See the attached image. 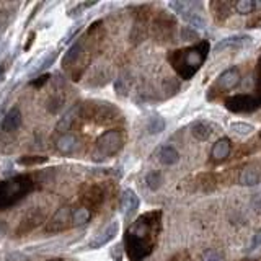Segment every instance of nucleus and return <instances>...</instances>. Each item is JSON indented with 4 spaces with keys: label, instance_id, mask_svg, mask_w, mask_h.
<instances>
[{
    "label": "nucleus",
    "instance_id": "9d476101",
    "mask_svg": "<svg viewBox=\"0 0 261 261\" xmlns=\"http://www.w3.org/2000/svg\"><path fill=\"white\" fill-rule=\"evenodd\" d=\"M56 147L60 153L72 155V153H75L77 149H79V141H77V137L72 134H64L56 141Z\"/></svg>",
    "mask_w": 261,
    "mask_h": 261
},
{
    "label": "nucleus",
    "instance_id": "f8f14e48",
    "mask_svg": "<svg viewBox=\"0 0 261 261\" xmlns=\"http://www.w3.org/2000/svg\"><path fill=\"white\" fill-rule=\"evenodd\" d=\"M220 83L224 88L235 87L237 83H239V72H237L235 69H229V71H225V74L220 75Z\"/></svg>",
    "mask_w": 261,
    "mask_h": 261
},
{
    "label": "nucleus",
    "instance_id": "a211bd4d",
    "mask_svg": "<svg viewBox=\"0 0 261 261\" xmlns=\"http://www.w3.org/2000/svg\"><path fill=\"white\" fill-rule=\"evenodd\" d=\"M145 181H147V186L155 191L160 188V183H162V175H160V172H150L147 173V176H145Z\"/></svg>",
    "mask_w": 261,
    "mask_h": 261
},
{
    "label": "nucleus",
    "instance_id": "412c9836",
    "mask_svg": "<svg viewBox=\"0 0 261 261\" xmlns=\"http://www.w3.org/2000/svg\"><path fill=\"white\" fill-rule=\"evenodd\" d=\"M253 7H255V4L253 2H239V5H237V9H239L240 13H248Z\"/></svg>",
    "mask_w": 261,
    "mask_h": 261
},
{
    "label": "nucleus",
    "instance_id": "f03ea898",
    "mask_svg": "<svg viewBox=\"0 0 261 261\" xmlns=\"http://www.w3.org/2000/svg\"><path fill=\"white\" fill-rule=\"evenodd\" d=\"M46 217V211L43 207H33V209H29L25 216L21 217L20 224L17 227V235H26L29 234L31 230H35L38 225L41 224Z\"/></svg>",
    "mask_w": 261,
    "mask_h": 261
},
{
    "label": "nucleus",
    "instance_id": "f257e3e1",
    "mask_svg": "<svg viewBox=\"0 0 261 261\" xmlns=\"http://www.w3.org/2000/svg\"><path fill=\"white\" fill-rule=\"evenodd\" d=\"M35 181L29 175H17L13 178L0 181V211L18 204L23 198L33 193Z\"/></svg>",
    "mask_w": 261,
    "mask_h": 261
},
{
    "label": "nucleus",
    "instance_id": "5701e85b",
    "mask_svg": "<svg viewBox=\"0 0 261 261\" xmlns=\"http://www.w3.org/2000/svg\"><path fill=\"white\" fill-rule=\"evenodd\" d=\"M183 35H185L186 38H193V40L196 38V33H194V31H191L189 26H186V29H183Z\"/></svg>",
    "mask_w": 261,
    "mask_h": 261
},
{
    "label": "nucleus",
    "instance_id": "39448f33",
    "mask_svg": "<svg viewBox=\"0 0 261 261\" xmlns=\"http://www.w3.org/2000/svg\"><path fill=\"white\" fill-rule=\"evenodd\" d=\"M118 232H119V222L118 220L110 222L108 225H106L103 230H100V232L93 237V240L88 243V248L95 250V248L103 247V245H106L110 240H113L114 237L118 235Z\"/></svg>",
    "mask_w": 261,
    "mask_h": 261
},
{
    "label": "nucleus",
    "instance_id": "4be33fe9",
    "mask_svg": "<svg viewBox=\"0 0 261 261\" xmlns=\"http://www.w3.org/2000/svg\"><path fill=\"white\" fill-rule=\"evenodd\" d=\"M48 79H49V77H48V75H43V77H40V79H38V80L31 82V85H33V87H41V85H43V83H44L46 80H48Z\"/></svg>",
    "mask_w": 261,
    "mask_h": 261
},
{
    "label": "nucleus",
    "instance_id": "b1692460",
    "mask_svg": "<svg viewBox=\"0 0 261 261\" xmlns=\"http://www.w3.org/2000/svg\"><path fill=\"white\" fill-rule=\"evenodd\" d=\"M48 261H62V259H48Z\"/></svg>",
    "mask_w": 261,
    "mask_h": 261
},
{
    "label": "nucleus",
    "instance_id": "dca6fc26",
    "mask_svg": "<svg viewBox=\"0 0 261 261\" xmlns=\"http://www.w3.org/2000/svg\"><path fill=\"white\" fill-rule=\"evenodd\" d=\"M75 113H77V108H74L72 111H69V113L66 114V116L57 122L56 129H57V130H60V133H66V130L71 129L72 122H74V119H75Z\"/></svg>",
    "mask_w": 261,
    "mask_h": 261
},
{
    "label": "nucleus",
    "instance_id": "6ab92c4d",
    "mask_svg": "<svg viewBox=\"0 0 261 261\" xmlns=\"http://www.w3.org/2000/svg\"><path fill=\"white\" fill-rule=\"evenodd\" d=\"M229 153V142L227 141H219L216 145L212 147V155L216 158H222Z\"/></svg>",
    "mask_w": 261,
    "mask_h": 261
},
{
    "label": "nucleus",
    "instance_id": "f3484780",
    "mask_svg": "<svg viewBox=\"0 0 261 261\" xmlns=\"http://www.w3.org/2000/svg\"><path fill=\"white\" fill-rule=\"evenodd\" d=\"M147 129L150 134H158L165 129V121L158 116H153L147 121Z\"/></svg>",
    "mask_w": 261,
    "mask_h": 261
},
{
    "label": "nucleus",
    "instance_id": "423d86ee",
    "mask_svg": "<svg viewBox=\"0 0 261 261\" xmlns=\"http://www.w3.org/2000/svg\"><path fill=\"white\" fill-rule=\"evenodd\" d=\"M119 134L111 130V133H106L98 139L96 142V153H100L102 157L110 155V153H114L119 149Z\"/></svg>",
    "mask_w": 261,
    "mask_h": 261
},
{
    "label": "nucleus",
    "instance_id": "6e6552de",
    "mask_svg": "<svg viewBox=\"0 0 261 261\" xmlns=\"http://www.w3.org/2000/svg\"><path fill=\"white\" fill-rule=\"evenodd\" d=\"M21 122H23L21 111L15 106V108H12L9 113L5 114V118L2 121V130L5 134H12L21 127Z\"/></svg>",
    "mask_w": 261,
    "mask_h": 261
},
{
    "label": "nucleus",
    "instance_id": "ddd939ff",
    "mask_svg": "<svg viewBox=\"0 0 261 261\" xmlns=\"http://www.w3.org/2000/svg\"><path fill=\"white\" fill-rule=\"evenodd\" d=\"M230 130L237 136H250L253 130H255V126L243 121H234L232 124H230Z\"/></svg>",
    "mask_w": 261,
    "mask_h": 261
},
{
    "label": "nucleus",
    "instance_id": "1a4fd4ad",
    "mask_svg": "<svg viewBox=\"0 0 261 261\" xmlns=\"http://www.w3.org/2000/svg\"><path fill=\"white\" fill-rule=\"evenodd\" d=\"M137 207H139V198H137L134 191L126 189L121 198V209H122V214H124V217L129 219L137 211Z\"/></svg>",
    "mask_w": 261,
    "mask_h": 261
},
{
    "label": "nucleus",
    "instance_id": "9b49d317",
    "mask_svg": "<svg viewBox=\"0 0 261 261\" xmlns=\"http://www.w3.org/2000/svg\"><path fill=\"white\" fill-rule=\"evenodd\" d=\"M178 158H180L178 152L172 145H165V147L160 149V162L164 165H173L178 162Z\"/></svg>",
    "mask_w": 261,
    "mask_h": 261
},
{
    "label": "nucleus",
    "instance_id": "4468645a",
    "mask_svg": "<svg viewBox=\"0 0 261 261\" xmlns=\"http://www.w3.org/2000/svg\"><path fill=\"white\" fill-rule=\"evenodd\" d=\"M191 129H193V134H194V137H198L199 141H206L207 137L211 136V127L206 124V122H203V121H199V122H194L193 126H191Z\"/></svg>",
    "mask_w": 261,
    "mask_h": 261
},
{
    "label": "nucleus",
    "instance_id": "7ed1b4c3",
    "mask_svg": "<svg viewBox=\"0 0 261 261\" xmlns=\"http://www.w3.org/2000/svg\"><path fill=\"white\" fill-rule=\"evenodd\" d=\"M72 209L71 207H60L56 211L54 216L46 224V232L48 234H57L66 230L69 225H72Z\"/></svg>",
    "mask_w": 261,
    "mask_h": 261
},
{
    "label": "nucleus",
    "instance_id": "aec40b11",
    "mask_svg": "<svg viewBox=\"0 0 261 261\" xmlns=\"http://www.w3.org/2000/svg\"><path fill=\"white\" fill-rule=\"evenodd\" d=\"M43 162H46V157H21L18 160L20 165H26V167L38 165V164H43Z\"/></svg>",
    "mask_w": 261,
    "mask_h": 261
},
{
    "label": "nucleus",
    "instance_id": "20e7f679",
    "mask_svg": "<svg viewBox=\"0 0 261 261\" xmlns=\"http://www.w3.org/2000/svg\"><path fill=\"white\" fill-rule=\"evenodd\" d=\"M170 7L175 10V12H178L183 18H185L189 25H193L194 28L198 29H204L206 28V20L199 15L198 12H194L193 9H191V4H180V2H173L170 4Z\"/></svg>",
    "mask_w": 261,
    "mask_h": 261
},
{
    "label": "nucleus",
    "instance_id": "0eeeda50",
    "mask_svg": "<svg viewBox=\"0 0 261 261\" xmlns=\"http://www.w3.org/2000/svg\"><path fill=\"white\" fill-rule=\"evenodd\" d=\"M250 44H251L250 36H230V38H224V40L216 43V46H214V52H219L222 49H230V48L245 49V48H248Z\"/></svg>",
    "mask_w": 261,
    "mask_h": 261
},
{
    "label": "nucleus",
    "instance_id": "2eb2a0df",
    "mask_svg": "<svg viewBox=\"0 0 261 261\" xmlns=\"http://www.w3.org/2000/svg\"><path fill=\"white\" fill-rule=\"evenodd\" d=\"M91 214L88 209L85 207H80V209H74L72 212V225H82V224H87L90 220Z\"/></svg>",
    "mask_w": 261,
    "mask_h": 261
}]
</instances>
